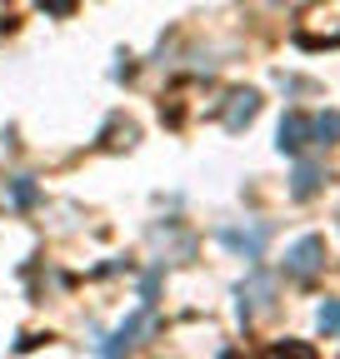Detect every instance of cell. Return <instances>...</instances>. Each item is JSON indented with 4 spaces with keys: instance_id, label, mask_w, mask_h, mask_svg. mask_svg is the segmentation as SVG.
I'll list each match as a JSON object with an SVG mask.
<instances>
[{
    "instance_id": "3957f363",
    "label": "cell",
    "mask_w": 340,
    "mask_h": 359,
    "mask_svg": "<svg viewBox=\"0 0 340 359\" xmlns=\"http://www.w3.org/2000/svg\"><path fill=\"white\" fill-rule=\"evenodd\" d=\"M306 135H310V120H306V115H285V120H280V150L295 155V150L306 145Z\"/></svg>"
},
{
    "instance_id": "277c9868",
    "label": "cell",
    "mask_w": 340,
    "mask_h": 359,
    "mask_svg": "<svg viewBox=\"0 0 340 359\" xmlns=\"http://www.w3.org/2000/svg\"><path fill=\"white\" fill-rule=\"evenodd\" d=\"M230 100H235V110H230V120H225L230 130L250 125V120H255V110H261V95H255V90H245V95H230Z\"/></svg>"
},
{
    "instance_id": "5b68a950",
    "label": "cell",
    "mask_w": 340,
    "mask_h": 359,
    "mask_svg": "<svg viewBox=\"0 0 340 359\" xmlns=\"http://www.w3.org/2000/svg\"><path fill=\"white\" fill-rule=\"evenodd\" d=\"M140 330H145V309H140V314H136V320H131V325H125V330H120L115 339H105V344H100V354H120V349H131Z\"/></svg>"
},
{
    "instance_id": "6da1fadb",
    "label": "cell",
    "mask_w": 340,
    "mask_h": 359,
    "mask_svg": "<svg viewBox=\"0 0 340 359\" xmlns=\"http://www.w3.org/2000/svg\"><path fill=\"white\" fill-rule=\"evenodd\" d=\"M320 264H325V240L320 235H306V240H295V250L285 255V275L306 280V275H315Z\"/></svg>"
},
{
    "instance_id": "ba28073f",
    "label": "cell",
    "mask_w": 340,
    "mask_h": 359,
    "mask_svg": "<svg viewBox=\"0 0 340 359\" xmlns=\"http://www.w3.org/2000/svg\"><path fill=\"white\" fill-rule=\"evenodd\" d=\"M320 334H340V299L320 304Z\"/></svg>"
},
{
    "instance_id": "8992f818",
    "label": "cell",
    "mask_w": 340,
    "mask_h": 359,
    "mask_svg": "<svg viewBox=\"0 0 340 359\" xmlns=\"http://www.w3.org/2000/svg\"><path fill=\"white\" fill-rule=\"evenodd\" d=\"M315 190H320V170H315V165H301V170H295V185H290V195H295V200H310Z\"/></svg>"
},
{
    "instance_id": "7a4b0ae2",
    "label": "cell",
    "mask_w": 340,
    "mask_h": 359,
    "mask_svg": "<svg viewBox=\"0 0 340 359\" xmlns=\"http://www.w3.org/2000/svg\"><path fill=\"white\" fill-rule=\"evenodd\" d=\"M221 240H225L230 250H240L245 259H261V250H266L270 230H266V224H261V230H221Z\"/></svg>"
},
{
    "instance_id": "52a82bcc",
    "label": "cell",
    "mask_w": 340,
    "mask_h": 359,
    "mask_svg": "<svg viewBox=\"0 0 340 359\" xmlns=\"http://www.w3.org/2000/svg\"><path fill=\"white\" fill-rule=\"evenodd\" d=\"M310 135H315L320 145H335V140H340V110H330V115L310 120Z\"/></svg>"
}]
</instances>
